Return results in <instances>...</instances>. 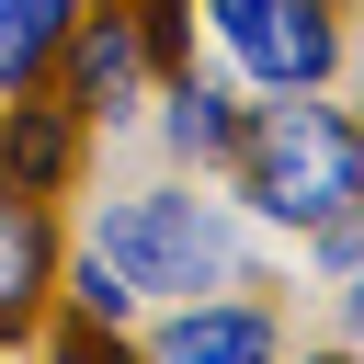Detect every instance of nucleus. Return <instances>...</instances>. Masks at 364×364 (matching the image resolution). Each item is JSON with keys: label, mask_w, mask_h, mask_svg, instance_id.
I'll return each mask as SVG.
<instances>
[{"label": "nucleus", "mask_w": 364, "mask_h": 364, "mask_svg": "<svg viewBox=\"0 0 364 364\" xmlns=\"http://www.w3.org/2000/svg\"><path fill=\"white\" fill-rule=\"evenodd\" d=\"M228 136H239L228 91H205V80H171V148H182V159H228Z\"/></svg>", "instance_id": "6e6552de"}, {"label": "nucleus", "mask_w": 364, "mask_h": 364, "mask_svg": "<svg viewBox=\"0 0 364 364\" xmlns=\"http://www.w3.org/2000/svg\"><path fill=\"white\" fill-rule=\"evenodd\" d=\"M159 364H273V318L262 307H182Z\"/></svg>", "instance_id": "0eeeda50"}, {"label": "nucleus", "mask_w": 364, "mask_h": 364, "mask_svg": "<svg viewBox=\"0 0 364 364\" xmlns=\"http://www.w3.org/2000/svg\"><path fill=\"white\" fill-rule=\"evenodd\" d=\"M57 364H136V353H125L102 318H68V330H57Z\"/></svg>", "instance_id": "9d476101"}, {"label": "nucleus", "mask_w": 364, "mask_h": 364, "mask_svg": "<svg viewBox=\"0 0 364 364\" xmlns=\"http://www.w3.org/2000/svg\"><path fill=\"white\" fill-rule=\"evenodd\" d=\"M91 262L125 284V296H193V284H228L239 273V239L216 228V205L193 193H125L91 239Z\"/></svg>", "instance_id": "f03ea898"}, {"label": "nucleus", "mask_w": 364, "mask_h": 364, "mask_svg": "<svg viewBox=\"0 0 364 364\" xmlns=\"http://www.w3.org/2000/svg\"><path fill=\"white\" fill-rule=\"evenodd\" d=\"M46 57H57V46H46L34 23H23V0H0V91H23V80L46 68Z\"/></svg>", "instance_id": "1a4fd4ad"}, {"label": "nucleus", "mask_w": 364, "mask_h": 364, "mask_svg": "<svg viewBox=\"0 0 364 364\" xmlns=\"http://www.w3.org/2000/svg\"><path fill=\"white\" fill-rule=\"evenodd\" d=\"M46 273H57V239H46V193H11V182H0V341L34 318Z\"/></svg>", "instance_id": "423d86ee"}, {"label": "nucleus", "mask_w": 364, "mask_h": 364, "mask_svg": "<svg viewBox=\"0 0 364 364\" xmlns=\"http://www.w3.org/2000/svg\"><path fill=\"white\" fill-rule=\"evenodd\" d=\"M330 364H341V353H330Z\"/></svg>", "instance_id": "ddd939ff"}, {"label": "nucleus", "mask_w": 364, "mask_h": 364, "mask_svg": "<svg viewBox=\"0 0 364 364\" xmlns=\"http://www.w3.org/2000/svg\"><path fill=\"white\" fill-rule=\"evenodd\" d=\"M216 34L250 57V80H273V91H307V80H330V57H341V23H330V0H216Z\"/></svg>", "instance_id": "7ed1b4c3"}, {"label": "nucleus", "mask_w": 364, "mask_h": 364, "mask_svg": "<svg viewBox=\"0 0 364 364\" xmlns=\"http://www.w3.org/2000/svg\"><path fill=\"white\" fill-rule=\"evenodd\" d=\"M68 159H80V114L68 102H11L0 114V182L11 193H57Z\"/></svg>", "instance_id": "39448f33"}, {"label": "nucleus", "mask_w": 364, "mask_h": 364, "mask_svg": "<svg viewBox=\"0 0 364 364\" xmlns=\"http://www.w3.org/2000/svg\"><path fill=\"white\" fill-rule=\"evenodd\" d=\"M228 159H239V182H250V205L262 216H284V228H318V216H341L353 193H364V136H353V114H330V102H262L239 136H228Z\"/></svg>", "instance_id": "f257e3e1"}, {"label": "nucleus", "mask_w": 364, "mask_h": 364, "mask_svg": "<svg viewBox=\"0 0 364 364\" xmlns=\"http://www.w3.org/2000/svg\"><path fill=\"white\" fill-rule=\"evenodd\" d=\"M68 296H80V318H114V307H125V284H114L102 262H80V284H68Z\"/></svg>", "instance_id": "9b49d317"}, {"label": "nucleus", "mask_w": 364, "mask_h": 364, "mask_svg": "<svg viewBox=\"0 0 364 364\" xmlns=\"http://www.w3.org/2000/svg\"><path fill=\"white\" fill-rule=\"evenodd\" d=\"M68 11H80V0H23V23H34V34H46V46H57V34H68Z\"/></svg>", "instance_id": "f8f14e48"}, {"label": "nucleus", "mask_w": 364, "mask_h": 364, "mask_svg": "<svg viewBox=\"0 0 364 364\" xmlns=\"http://www.w3.org/2000/svg\"><path fill=\"white\" fill-rule=\"evenodd\" d=\"M68 114H125V91H136V68H148V46H136V23L125 11H102V23H80L68 11Z\"/></svg>", "instance_id": "20e7f679"}]
</instances>
